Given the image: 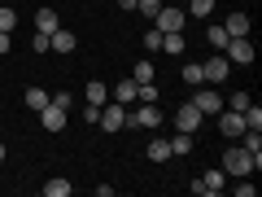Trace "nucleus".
Returning a JSON list of instances; mask_svg holds the SVG:
<instances>
[{"label":"nucleus","instance_id":"obj_1","mask_svg":"<svg viewBox=\"0 0 262 197\" xmlns=\"http://www.w3.org/2000/svg\"><path fill=\"white\" fill-rule=\"evenodd\" d=\"M223 57H227L232 66H253V40H249V35H236V40H227Z\"/></svg>","mask_w":262,"mask_h":197},{"label":"nucleus","instance_id":"obj_2","mask_svg":"<svg viewBox=\"0 0 262 197\" xmlns=\"http://www.w3.org/2000/svg\"><path fill=\"white\" fill-rule=\"evenodd\" d=\"M223 171H227V175H241V180L253 171V162H249V153H245V145H236V149L223 153Z\"/></svg>","mask_w":262,"mask_h":197},{"label":"nucleus","instance_id":"obj_3","mask_svg":"<svg viewBox=\"0 0 262 197\" xmlns=\"http://www.w3.org/2000/svg\"><path fill=\"white\" fill-rule=\"evenodd\" d=\"M96 123H101V127L105 131H122V127H127V105H122V101H105L101 105V119H96Z\"/></svg>","mask_w":262,"mask_h":197},{"label":"nucleus","instance_id":"obj_4","mask_svg":"<svg viewBox=\"0 0 262 197\" xmlns=\"http://www.w3.org/2000/svg\"><path fill=\"white\" fill-rule=\"evenodd\" d=\"M223 184H227V171H206L201 180H192V193L196 197H214V193H223Z\"/></svg>","mask_w":262,"mask_h":197},{"label":"nucleus","instance_id":"obj_5","mask_svg":"<svg viewBox=\"0 0 262 197\" xmlns=\"http://www.w3.org/2000/svg\"><path fill=\"white\" fill-rule=\"evenodd\" d=\"M227 70H232V62H227L223 53H214L210 62H201V75H206V84H214V88L227 79Z\"/></svg>","mask_w":262,"mask_h":197},{"label":"nucleus","instance_id":"obj_6","mask_svg":"<svg viewBox=\"0 0 262 197\" xmlns=\"http://www.w3.org/2000/svg\"><path fill=\"white\" fill-rule=\"evenodd\" d=\"M127 123H131V127L153 131V127L162 123V114H158V105H136V110H127Z\"/></svg>","mask_w":262,"mask_h":197},{"label":"nucleus","instance_id":"obj_7","mask_svg":"<svg viewBox=\"0 0 262 197\" xmlns=\"http://www.w3.org/2000/svg\"><path fill=\"white\" fill-rule=\"evenodd\" d=\"M201 119H206V114L196 110L192 101H184V105L175 110V131H196V127H201Z\"/></svg>","mask_w":262,"mask_h":197},{"label":"nucleus","instance_id":"obj_8","mask_svg":"<svg viewBox=\"0 0 262 197\" xmlns=\"http://www.w3.org/2000/svg\"><path fill=\"white\" fill-rule=\"evenodd\" d=\"M153 27H158L162 35H166V31H184V9H166V5H162V9L153 13Z\"/></svg>","mask_w":262,"mask_h":197},{"label":"nucleus","instance_id":"obj_9","mask_svg":"<svg viewBox=\"0 0 262 197\" xmlns=\"http://www.w3.org/2000/svg\"><path fill=\"white\" fill-rule=\"evenodd\" d=\"M192 105L201 114H219V110H223V92H219V88H201V92L192 96Z\"/></svg>","mask_w":262,"mask_h":197},{"label":"nucleus","instance_id":"obj_10","mask_svg":"<svg viewBox=\"0 0 262 197\" xmlns=\"http://www.w3.org/2000/svg\"><path fill=\"white\" fill-rule=\"evenodd\" d=\"M219 131H223L227 141H236V136H245V119H241V110H219Z\"/></svg>","mask_w":262,"mask_h":197},{"label":"nucleus","instance_id":"obj_11","mask_svg":"<svg viewBox=\"0 0 262 197\" xmlns=\"http://www.w3.org/2000/svg\"><path fill=\"white\" fill-rule=\"evenodd\" d=\"M66 114H70V110H61L57 101H48L44 110H39V123H44V131H61V127H66Z\"/></svg>","mask_w":262,"mask_h":197},{"label":"nucleus","instance_id":"obj_12","mask_svg":"<svg viewBox=\"0 0 262 197\" xmlns=\"http://www.w3.org/2000/svg\"><path fill=\"white\" fill-rule=\"evenodd\" d=\"M48 48H53V53H75V48H79V40H75V31L57 27L53 35H48Z\"/></svg>","mask_w":262,"mask_h":197},{"label":"nucleus","instance_id":"obj_13","mask_svg":"<svg viewBox=\"0 0 262 197\" xmlns=\"http://www.w3.org/2000/svg\"><path fill=\"white\" fill-rule=\"evenodd\" d=\"M57 27H61V18H57V9H35V31H39V35H53Z\"/></svg>","mask_w":262,"mask_h":197},{"label":"nucleus","instance_id":"obj_14","mask_svg":"<svg viewBox=\"0 0 262 197\" xmlns=\"http://www.w3.org/2000/svg\"><path fill=\"white\" fill-rule=\"evenodd\" d=\"M88 105H96V110H101L105 101H110V84H101V79H92V84H88Z\"/></svg>","mask_w":262,"mask_h":197},{"label":"nucleus","instance_id":"obj_15","mask_svg":"<svg viewBox=\"0 0 262 197\" xmlns=\"http://www.w3.org/2000/svg\"><path fill=\"white\" fill-rule=\"evenodd\" d=\"M223 31H227V35H249V13H232V18H227L223 22Z\"/></svg>","mask_w":262,"mask_h":197},{"label":"nucleus","instance_id":"obj_16","mask_svg":"<svg viewBox=\"0 0 262 197\" xmlns=\"http://www.w3.org/2000/svg\"><path fill=\"white\" fill-rule=\"evenodd\" d=\"M184 31H166V35H162V53H170V57H179L184 53Z\"/></svg>","mask_w":262,"mask_h":197},{"label":"nucleus","instance_id":"obj_17","mask_svg":"<svg viewBox=\"0 0 262 197\" xmlns=\"http://www.w3.org/2000/svg\"><path fill=\"white\" fill-rule=\"evenodd\" d=\"M188 153H192V131H179L170 141V158H188Z\"/></svg>","mask_w":262,"mask_h":197},{"label":"nucleus","instance_id":"obj_18","mask_svg":"<svg viewBox=\"0 0 262 197\" xmlns=\"http://www.w3.org/2000/svg\"><path fill=\"white\" fill-rule=\"evenodd\" d=\"M114 101H122V105L136 101V79H118V84H114Z\"/></svg>","mask_w":262,"mask_h":197},{"label":"nucleus","instance_id":"obj_19","mask_svg":"<svg viewBox=\"0 0 262 197\" xmlns=\"http://www.w3.org/2000/svg\"><path fill=\"white\" fill-rule=\"evenodd\" d=\"M22 101H27V110H35V114H39L48 101H53V96H48L44 88H27V96H22Z\"/></svg>","mask_w":262,"mask_h":197},{"label":"nucleus","instance_id":"obj_20","mask_svg":"<svg viewBox=\"0 0 262 197\" xmlns=\"http://www.w3.org/2000/svg\"><path fill=\"white\" fill-rule=\"evenodd\" d=\"M166 158H170V141L153 136V141H149V162H166Z\"/></svg>","mask_w":262,"mask_h":197},{"label":"nucleus","instance_id":"obj_21","mask_svg":"<svg viewBox=\"0 0 262 197\" xmlns=\"http://www.w3.org/2000/svg\"><path fill=\"white\" fill-rule=\"evenodd\" d=\"M206 40H210V44L219 48V53H223V48H227V40H232V35H227V31L219 27V22H210V27H206Z\"/></svg>","mask_w":262,"mask_h":197},{"label":"nucleus","instance_id":"obj_22","mask_svg":"<svg viewBox=\"0 0 262 197\" xmlns=\"http://www.w3.org/2000/svg\"><path fill=\"white\" fill-rule=\"evenodd\" d=\"M184 84H188V88H201V84H206V75H201V62H188V66H184Z\"/></svg>","mask_w":262,"mask_h":197},{"label":"nucleus","instance_id":"obj_23","mask_svg":"<svg viewBox=\"0 0 262 197\" xmlns=\"http://www.w3.org/2000/svg\"><path fill=\"white\" fill-rule=\"evenodd\" d=\"M44 197H70V180H61V175L48 180V184H44Z\"/></svg>","mask_w":262,"mask_h":197},{"label":"nucleus","instance_id":"obj_24","mask_svg":"<svg viewBox=\"0 0 262 197\" xmlns=\"http://www.w3.org/2000/svg\"><path fill=\"white\" fill-rule=\"evenodd\" d=\"M131 79H136V84H153V62H136V70H131Z\"/></svg>","mask_w":262,"mask_h":197},{"label":"nucleus","instance_id":"obj_25","mask_svg":"<svg viewBox=\"0 0 262 197\" xmlns=\"http://www.w3.org/2000/svg\"><path fill=\"white\" fill-rule=\"evenodd\" d=\"M223 105H227V110H249L253 96L249 92H232V96H223Z\"/></svg>","mask_w":262,"mask_h":197},{"label":"nucleus","instance_id":"obj_26","mask_svg":"<svg viewBox=\"0 0 262 197\" xmlns=\"http://www.w3.org/2000/svg\"><path fill=\"white\" fill-rule=\"evenodd\" d=\"M188 13H192V18H210V13H214V0H192Z\"/></svg>","mask_w":262,"mask_h":197},{"label":"nucleus","instance_id":"obj_27","mask_svg":"<svg viewBox=\"0 0 262 197\" xmlns=\"http://www.w3.org/2000/svg\"><path fill=\"white\" fill-rule=\"evenodd\" d=\"M144 48H149V53H162V31H158V27L144 31Z\"/></svg>","mask_w":262,"mask_h":197},{"label":"nucleus","instance_id":"obj_28","mask_svg":"<svg viewBox=\"0 0 262 197\" xmlns=\"http://www.w3.org/2000/svg\"><path fill=\"white\" fill-rule=\"evenodd\" d=\"M13 27H18V13L5 5V9H0V31H9V35H13Z\"/></svg>","mask_w":262,"mask_h":197},{"label":"nucleus","instance_id":"obj_29","mask_svg":"<svg viewBox=\"0 0 262 197\" xmlns=\"http://www.w3.org/2000/svg\"><path fill=\"white\" fill-rule=\"evenodd\" d=\"M136 9H140V13H144V18H149V22H153V13H158V9H162V0H136Z\"/></svg>","mask_w":262,"mask_h":197},{"label":"nucleus","instance_id":"obj_30","mask_svg":"<svg viewBox=\"0 0 262 197\" xmlns=\"http://www.w3.org/2000/svg\"><path fill=\"white\" fill-rule=\"evenodd\" d=\"M31 48H35V53H48V35H39V31H35V40H31Z\"/></svg>","mask_w":262,"mask_h":197},{"label":"nucleus","instance_id":"obj_31","mask_svg":"<svg viewBox=\"0 0 262 197\" xmlns=\"http://www.w3.org/2000/svg\"><path fill=\"white\" fill-rule=\"evenodd\" d=\"M9 44H13V40H9V31H0V53H9Z\"/></svg>","mask_w":262,"mask_h":197},{"label":"nucleus","instance_id":"obj_32","mask_svg":"<svg viewBox=\"0 0 262 197\" xmlns=\"http://www.w3.org/2000/svg\"><path fill=\"white\" fill-rule=\"evenodd\" d=\"M118 9H136V0H118Z\"/></svg>","mask_w":262,"mask_h":197},{"label":"nucleus","instance_id":"obj_33","mask_svg":"<svg viewBox=\"0 0 262 197\" xmlns=\"http://www.w3.org/2000/svg\"><path fill=\"white\" fill-rule=\"evenodd\" d=\"M5 153H9V145H5V141H0V162H5Z\"/></svg>","mask_w":262,"mask_h":197}]
</instances>
